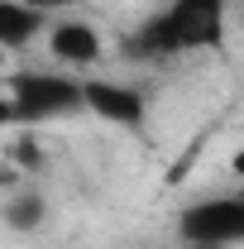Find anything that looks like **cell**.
I'll list each match as a JSON object with an SVG mask.
<instances>
[{"label":"cell","mask_w":244,"mask_h":249,"mask_svg":"<svg viewBox=\"0 0 244 249\" xmlns=\"http://www.w3.org/2000/svg\"><path fill=\"white\" fill-rule=\"evenodd\" d=\"M177 249H215V245H187V240H177Z\"/></svg>","instance_id":"9"},{"label":"cell","mask_w":244,"mask_h":249,"mask_svg":"<svg viewBox=\"0 0 244 249\" xmlns=\"http://www.w3.org/2000/svg\"><path fill=\"white\" fill-rule=\"evenodd\" d=\"M177 240L187 245L240 249L244 245V187L220 196H196L177 211Z\"/></svg>","instance_id":"3"},{"label":"cell","mask_w":244,"mask_h":249,"mask_svg":"<svg viewBox=\"0 0 244 249\" xmlns=\"http://www.w3.org/2000/svg\"><path fill=\"white\" fill-rule=\"evenodd\" d=\"M230 29V0H168L120 43L124 62H163L196 48H220Z\"/></svg>","instance_id":"1"},{"label":"cell","mask_w":244,"mask_h":249,"mask_svg":"<svg viewBox=\"0 0 244 249\" xmlns=\"http://www.w3.org/2000/svg\"><path fill=\"white\" fill-rule=\"evenodd\" d=\"M48 53L62 67H91L101 58V34L87 19H58V24H48Z\"/></svg>","instance_id":"5"},{"label":"cell","mask_w":244,"mask_h":249,"mask_svg":"<svg viewBox=\"0 0 244 249\" xmlns=\"http://www.w3.org/2000/svg\"><path fill=\"white\" fill-rule=\"evenodd\" d=\"M240 10H244V0H240Z\"/></svg>","instance_id":"10"},{"label":"cell","mask_w":244,"mask_h":249,"mask_svg":"<svg viewBox=\"0 0 244 249\" xmlns=\"http://www.w3.org/2000/svg\"><path fill=\"white\" fill-rule=\"evenodd\" d=\"M82 91H87V115H96V120L115 124V129H144L149 124V96L129 82L91 77V82H82Z\"/></svg>","instance_id":"4"},{"label":"cell","mask_w":244,"mask_h":249,"mask_svg":"<svg viewBox=\"0 0 244 249\" xmlns=\"http://www.w3.org/2000/svg\"><path fill=\"white\" fill-rule=\"evenodd\" d=\"M0 220H5V230H15V235H34V230H43V220H48V201H43L38 192H15V196L0 206Z\"/></svg>","instance_id":"7"},{"label":"cell","mask_w":244,"mask_h":249,"mask_svg":"<svg viewBox=\"0 0 244 249\" xmlns=\"http://www.w3.org/2000/svg\"><path fill=\"white\" fill-rule=\"evenodd\" d=\"M87 115V91L67 72H15L5 77L0 124H43V120H72Z\"/></svg>","instance_id":"2"},{"label":"cell","mask_w":244,"mask_h":249,"mask_svg":"<svg viewBox=\"0 0 244 249\" xmlns=\"http://www.w3.org/2000/svg\"><path fill=\"white\" fill-rule=\"evenodd\" d=\"M230 173H235V178H240V182H244V144H240V149H235V158H230Z\"/></svg>","instance_id":"8"},{"label":"cell","mask_w":244,"mask_h":249,"mask_svg":"<svg viewBox=\"0 0 244 249\" xmlns=\"http://www.w3.org/2000/svg\"><path fill=\"white\" fill-rule=\"evenodd\" d=\"M48 29V10L29 0H0V48H29Z\"/></svg>","instance_id":"6"}]
</instances>
